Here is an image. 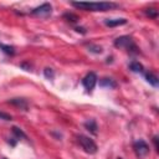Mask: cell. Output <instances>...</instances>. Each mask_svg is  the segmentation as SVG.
Listing matches in <instances>:
<instances>
[{
	"mask_svg": "<svg viewBox=\"0 0 159 159\" xmlns=\"http://www.w3.org/2000/svg\"><path fill=\"white\" fill-rule=\"evenodd\" d=\"M114 46L119 47V48H125L128 51H134L137 50V46L134 45L133 40L129 36H120L114 41Z\"/></svg>",
	"mask_w": 159,
	"mask_h": 159,
	"instance_id": "cell-3",
	"label": "cell"
},
{
	"mask_svg": "<svg viewBox=\"0 0 159 159\" xmlns=\"http://www.w3.org/2000/svg\"><path fill=\"white\" fill-rule=\"evenodd\" d=\"M153 140H154V145H155V149H158V137H154V138H153Z\"/></svg>",
	"mask_w": 159,
	"mask_h": 159,
	"instance_id": "cell-19",
	"label": "cell"
},
{
	"mask_svg": "<svg viewBox=\"0 0 159 159\" xmlns=\"http://www.w3.org/2000/svg\"><path fill=\"white\" fill-rule=\"evenodd\" d=\"M51 12H52V6L48 2H45V4L40 5L39 7H36L31 11L32 15H36V16H40V17H47L48 15H51Z\"/></svg>",
	"mask_w": 159,
	"mask_h": 159,
	"instance_id": "cell-5",
	"label": "cell"
},
{
	"mask_svg": "<svg viewBox=\"0 0 159 159\" xmlns=\"http://www.w3.org/2000/svg\"><path fill=\"white\" fill-rule=\"evenodd\" d=\"M147 15H149L150 17H157V10H154V9H148Z\"/></svg>",
	"mask_w": 159,
	"mask_h": 159,
	"instance_id": "cell-16",
	"label": "cell"
},
{
	"mask_svg": "<svg viewBox=\"0 0 159 159\" xmlns=\"http://www.w3.org/2000/svg\"><path fill=\"white\" fill-rule=\"evenodd\" d=\"M71 4L75 7L87 10V11H107L117 6V4L114 2H94V1H89V2L80 1V2H71Z\"/></svg>",
	"mask_w": 159,
	"mask_h": 159,
	"instance_id": "cell-1",
	"label": "cell"
},
{
	"mask_svg": "<svg viewBox=\"0 0 159 159\" xmlns=\"http://www.w3.org/2000/svg\"><path fill=\"white\" fill-rule=\"evenodd\" d=\"M0 118H2V119H5V120H10V119H11V116H9V114H6V113L0 112Z\"/></svg>",
	"mask_w": 159,
	"mask_h": 159,
	"instance_id": "cell-18",
	"label": "cell"
},
{
	"mask_svg": "<svg viewBox=\"0 0 159 159\" xmlns=\"http://www.w3.org/2000/svg\"><path fill=\"white\" fill-rule=\"evenodd\" d=\"M127 22L125 19H107L104 21V24L109 27H114V26H119V25H124Z\"/></svg>",
	"mask_w": 159,
	"mask_h": 159,
	"instance_id": "cell-7",
	"label": "cell"
},
{
	"mask_svg": "<svg viewBox=\"0 0 159 159\" xmlns=\"http://www.w3.org/2000/svg\"><path fill=\"white\" fill-rule=\"evenodd\" d=\"M133 149H134V153L138 158H144L148 155L149 153V145L143 140V139H139V140H135L133 143Z\"/></svg>",
	"mask_w": 159,
	"mask_h": 159,
	"instance_id": "cell-4",
	"label": "cell"
},
{
	"mask_svg": "<svg viewBox=\"0 0 159 159\" xmlns=\"http://www.w3.org/2000/svg\"><path fill=\"white\" fill-rule=\"evenodd\" d=\"M88 48H89V51L96 52V53H101V52H102V47H101V46H93V45H89Z\"/></svg>",
	"mask_w": 159,
	"mask_h": 159,
	"instance_id": "cell-15",
	"label": "cell"
},
{
	"mask_svg": "<svg viewBox=\"0 0 159 159\" xmlns=\"http://www.w3.org/2000/svg\"><path fill=\"white\" fill-rule=\"evenodd\" d=\"M12 133L16 135V138H26L25 133L20 128H17V127H12Z\"/></svg>",
	"mask_w": 159,
	"mask_h": 159,
	"instance_id": "cell-13",
	"label": "cell"
},
{
	"mask_svg": "<svg viewBox=\"0 0 159 159\" xmlns=\"http://www.w3.org/2000/svg\"><path fill=\"white\" fill-rule=\"evenodd\" d=\"M77 140H78L80 145L82 147V149L86 153H88V154H94L97 152V149H98L97 148V144L91 138H88L86 135H78L77 137Z\"/></svg>",
	"mask_w": 159,
	"mask_h": 159,
	"instance_id": "cell-2",
	"label": "cell"
},
{
	"mask_svg": "<svg viewBox=\"0 0 159 159\" xmlns=\"http://www.w3.org/2000/svg\"><path fill=\"white\" fill-rule=\"evenodd\" d=\"M84 127L91 132V133H93V134H97V129H98V127H97V123L93 120V119H89V120H87L86 123H84Z\"/></svg>",
	"mask_w": 159,
	"mask_h": 159,
	"instance_id": "cell-10",
	"label": "cell"
},
{
	"mask_svg": "<svg viewBox=\"0 0 159 159\" xmlns=\"http://www.w3.org/2000/svg\"><path fill=\"white\" fill-rule=\"evenodd\" d=\"M129 67H130V70H132L133 72H138V73H142L143 70H144V68H143V65L139 63L138 61H133V62H130Z\"/></svg>",
	"mask_w": 159,
	"mask_h": 159,
	"instance_id": "cell-11",
	"label": "cell"
},
{
	"mask_svg": "<svg viewBox=\"0 0 159 159\" xmlns=\"http://www.w3.org/2000/svg\"><path fill=\"white\" fill-rule=\"evenodd\" d=\"M145 78H147V81H148L152 86H154V87L158 86V77H157L155 75H153V73H147Z\"/></svg>",
	"mask_w": 159,
	"mask_h": 159,
	"instance_id": "cell-12",
	"label": "cell"
},
{
	"mask_svg": "<svg viewBox=\"0 0 159 159\" xmlns=\"http://www.w3.org/2000/svg\"><path fill=\"white\" fill-rule=\"evenodd\" d=\"M9 102L12 103V104H15L16 107H20L21 109H25V111L27 109V102L25 99H22V98H12Z\"/></svg>",
	"mask_w": 159,
	"mask_h": 159,
	"instance_id": "cell-9",
	"label": "cell"
},
{
	"mask_svg": "<svg viewBox=\"0 0 159 159\" xmlns=\"http://www.w3.org/2000/svg\"><path fill=\"white\" fill-rule=\"evenodd\" d=\"M45 75H46L47 78H52V77H53V73H52L51 68H46V70H45Z\"/></svg>",
	"mask_w": 159,
	"mask_h": 159,
	"instance_id": "cell-17",
	"label": "cell"
},
{
	"mask_svg": "<svg viewBox=\"0 0 159 159\" xmlns=\"http://www.w3.org/2000/svg\"><path fill=\"white\" fill-rule=\"evenodd\" d=\"M0 48H2V51L6 52V53H9V55H12L14 53V47H11V46H6V45L0 43Z\"/></svg>",
	"mask_w": 159,
	"mask_h": 159,
	"instance_id": "cell-14",
	"label": "cell"
},
{
	"mask_svg": "<svg viewBox=\"0 0 159 159\" xmlns=\"http://www.w3.org/2000/svg\"><path fill=\"white\" fill-rule=\"evenodd\" d=\"M99 84H101L102 87H106V88H116V87H117V82H116L114 80L107 78V77L102 78V80L99 81Z\"/></svg>",
	"mask_w": 159,
	"mask_h": 159,
	"instance_id": "cell-8",
	"label": "cell"
},
{
	"mask_svg": "<svg viewBox=\"0 0 159 159\" xmlns=\"http://www.w3.org/2000/svg\"><path fill=\"white\" fill-rule=\"evenodd\" d=\"M96 83H97V75H96L94 72H89V73H87V75L83 77V80H82V84H83V87H84L86 89H88V91L93 89L94 86H96Z\"/></svg>",
	"mask_w": 159,
	"mask_h": 159,
	"instance_id": "cell-6",
	"label": "cell"
}]
</instances>
